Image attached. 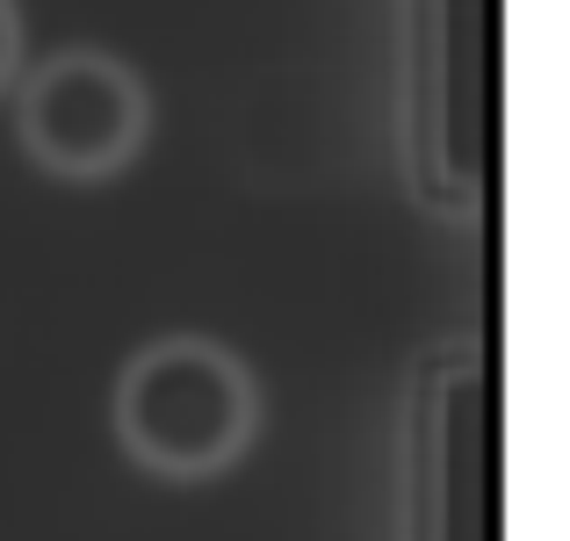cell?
Instances as JSON below:
<instances>
[{"label":"cell","mask_w":570,"mask_h":541,"mask_svg":"<svg viewBox=\"0 0 570 541\" xmlns=\"http://www.w3.org/2000/svg\"><path fill=\"white\" fill-rule=\"evenodd\" d=\"M499 397L505 159L448 8L195 51L0 0V499L462 541Z\"/></svg>","instance_id":"obj_1"}]
</instances>
